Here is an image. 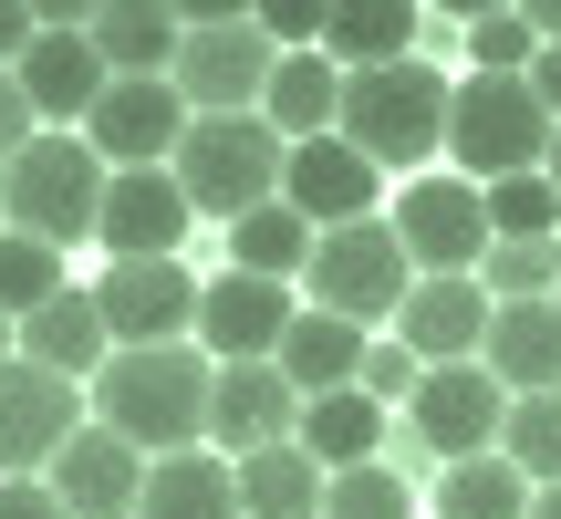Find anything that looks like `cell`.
Here are the masks:
<instances>
[{
    "label": "cell",
    "mask_w": 561,
    "mask_h": 519,
    "mask_svg": "<svg viewBox=\"0 0 561 519\" xmlns=\"http://www.w3.org/2000/svg\"><path fill=\"white\" fill-rule=\"evenodd\" d=\"M261 115L280 125V146L343 136V62H333V53H280V73H271V104H261Z\"/></svg>",
    "instance_id": "obj_26"
},
{
    "label": "cell",
    "mask_w": 561,
    "mask_h": 519,
    "mask_svg": "<svg viewBox=\"0 0 561 519\" xmlns=\"http://www.w3.org/2000/svg\"><path fill=\"white\" fill-rule=\"evenodd\" d=\"M416 384H426V364L405 354V343H375V354H364V395L375 405H416Z\"/></svg>",
    "instance_id": "obj_38"
},
{
    "label": "cell",
    "mask_w": 561,
    "mask_h": 519,
    "mask_svg": "<svg viewBox=\"0 0 561 519\" xmlns=\"http://www.w3.org/2000/svg\"><path fill=\"white\" fill-rule=\"evenodd\" d=\"M405 291H416V260H405L396 219H354V229H322L312 270H301V301L343 322H396Z\"/></svg>",
    "instance_id": "obj_7"
},
{
    "label": "cell",
    "mask_w": 561,
    "mask_h": 519,
    "mask_svg": "<svg viewBox=\"0 0 561 519\" xmlns=\"http://www.w3.org/2000/svg\"><path fill=\"white\" fill-rule=\"evenodd\" d=\"M187 53H178V94L187 115H261L271 73H280V42L261 32V11H229V0H187Z\"/></svg>",
    "instance_id": "obj_6"
},
{
    "label": "cell",
    "mask_w": 561,
    "mask_h": 519,
    "mask_svg": "<svg viewBox=\"0 0 561 519\" xmlns=\"http://www.w3.org/2000/svg\"><path fill=\"white\" fill-rule=\"evenodd\" d=\"M104 187H115V166H104L83 136H32L11 166H0V219H11L21 240L73 250V240H94Z\"/></svg>",
    "instance_id": "obj_5"
},
{
    "label": "cell",
    "mask_w": 561,
    "mask_h": 519,
    "mask_svg": "<svg viewBox=\"0 0 561 519\" xmlns=\"http://www.w3.org/2000/svg\"><path fill=\"white\" fill-rule=\"evenodd\" d=\"M385 166L375 157H354L343 136H312V146H291V166H280V208H301L312 229H354V219H385Z\"/></svg>",
    "instance_id": "obj_17"
},
{
    "label": "cell",
    "mask_w": 561,
    "mask_h": 519,
    "mask_svg": "<svg viewBox=\"0 0 561 519\" xmlns=\"http://www.w3.org/2000/svg\"><path fill=\"white\" fill-rule=\"evenodd\" d=\"M479 364L510 384V395H561V301H500Z\"/></svg>",
    "instance_id": "obj_23"
},
{
    "label": "cell",
    "mask_w": 561,
    "mask_h": 519,
    "mask_svg": "<svg viewBox=\"0 0 561 519\" xmlns=\"http://www.w3.org/2000/svg\"><path fill=\"white\" fill-rule=\"evenodd\" d=\"M208 395H219V364L198 343H157V354H115L94 374V426H115L146 468L208 447Z\"/></svg>",
    "instance_id": "obj_1"
},
{
    "label": "cell",
    "mask_w": 561,
    "mask_h": 519,
    "mask_svg": "<svg viewBox=\"0 0 561 519\" xmlns=\"http://www.w3.org/2000/svg\"><path fill=\"white\" fill-rule=\"evenodd\" d=\"M416 32H426L416 0H333L322 53H333L343 73H385V62H416Z\"/></svg>",
    "instance_id": "obj_24"
},
{
    "label": "cell",
    "mask_w": 561,
    "mask_h": 519,
    "mask_svg": "<svg viewBox=\"0 0 561 519\" xmlns=\"http://www.w3.org/2000/svg\"><path fill=\"white\" fill-rule=\"evenodd\" d=\"M322 519H416V488L396 478V468H343L333 478V499H322Z\"/></svg>",
    "instance_id": "obj_36"
},
{
    "label": "cell",
    "mask_w": 561,
    "mask_h": 519,
    "mask_svg": "<svg viewBox=\"0 0 561 519\" xmlns=\"http://www.w3.org/2000/svg\"><path fill=\"white\" fill-rule=\"evenodd\" d=\"M530 519H561V488H541V499H530Z\"/></svg>",
    "instance_id": "obj_45"
},
{
    "label": "cell",
    "mask_w": 561,
    "mask_h": 519,
    "mask_svg": "<svg viewBox=\"0 0 561 519\" xmlns=\"http://www.w3.org/2000/svg\"><path fill=\"white\" fill-rule=\"evenodd\" d=\"M291 322H301V291H291V280L219 270V280H208V301H198V354L208 364H271Z\"/></svg>",
    "instance_id": "obj_13"
},
{
    "label": "cell",
    "mask_w": 561,
    "mask_h": 519,
    "mask_svg": "<svg viewBox=\"0 0 561 519\" xmlns=\"http://www.w3.org/2000/svg\"><path fill=\"white\" fill-rule=\"evenodd\" d=\"M301 458H312L322 478H343V468H375V458H385V405L364 395V384L312 395V405H301Z\"/></svg>",
    "instance_id": "obj_25"
},
{
    "label": "cell",
    "mask_w": 561,
    "mask_h": 519,
    "mask_svg": "<svg viewBox=\"0 0 561 519\" xmlns=\"http://www.w3.org/2000/svg\"><path fill=\"white\" fill-rule=\"evenodd\" d=\"M136 519H240V468L219 447H187V458L146 468V509Z\"/></svg>",
    "instance_id": "obj_27"
},
{
    "label": "cell",
    "mask_w": 561,
    "mask_h": 519,
    "mask_svg": "<svg viewBox=\"0 0 561 519\" xmlns=\"http://www.w3.org/2000/svg\"><path fill=\"white\" fill-rule=\"evenodd\" d=\"M405 426L437 447V468L489 458V447H500V426H510V384L489 374V364H437V374L416 384V405H405Z\"/></svg>",
    "instance_id": "obj_11"
},
{
    "label": "cell",
    "mask_w": 561,
    "mask_h": 519,
    "mask_svg": "<svg viewBox=\"0 0 561 519\" xmlns=\"http://www.w3.org/2000/svg\"><path fill=\"white\" fill-rule=\"evenodd\" d=\"M447 104H458V73L437 62H385V73H343V146L375 166H426L447 157Z\"/></svg>",
    "instance_id": "obj_2"
},
{
    "label": "cell",
    "mask_w": 561,
    "mask_h": 519,
    "mask_svg": "<svg viewBox=\"0 0 561 519\" xmlns=\"http://www.w3.org/2000/svg\"><path fill=\"white\" fill-rule=\"evenodd\" d=\"M530 94H541V115L561 125V42H541V62H530Z\"/></svg>",
    "instance_id": "obj_42"
},
{
    "label": "cell",
    "mask_w": 561,
    "mask_h": 519,
    "mask_svg": "<svg viewBox=\"0 0 561 519\" xmlns=\"http://www.w3.org/2000/svg\"><path fill=\"white\" fill-rule=\"evenodd\" d=\"M11 354H21V322H11V312H0V364H11Z\"/></svg>",
    "instance_id": "obj_44"
},
{
    "label": "cell",
    "mask_w": 561,
    "mask_h": 519,
    "mask_svg": "<svg viewBox=\"0 0 561 519\" xmlns=\"http://www.w3.org/2000/svg\"><path fill=\"white\" fill-rule=\"evenodd\" d=\"M500 458L520 468L530 488H561V395H510V426H500Z\"/></svg>",
    "instance_id": "obj_31"
},
{
    "label": "cell",
    "mask_w": 561,
    "mask_h": 519,
    "mask_svg": "<svg viewBox=\"0 0 561 519\" xmlns=\"http://www.w3.org/2000/svg\"><path fill=\"white\" fill-rule=\"evenodd\" d=\"M541 177H551V187H561V125H551V166H541Z\"/></svg>",
    "instance_id": "obj_46"
},
{
    "label": "cell",
    "mask_w": 561,
    "mask_h": 519,
    "mask_svg": "<svg viewBox=\"0 0 561 519\" xmlns=\"http://www.w3.org/2000/svg\"><path fill=\"white\" fill-rule=\"evenodd\" d=\"M198 301L208 280L187 260H115L94 280V312L115 333V354H157V343H198Z\"/></svg>",
    "instance_id": "obj_8"
},
{
    "label": "cell",
    "mask_w": 561,
    "mask_h": 519,
    "mask_svg": "<svg viewBox=\"0 0 561 519\" xmlns=\"http://www.w3.org/2000/svg\"><path fill=\"white\" fill-rule=\"evenodd\" d=\"M42 42V11H21V0H0V73H21V53Z\"/></svg>",
    "instance_id": "obj_41"
},
{
    "label": "cell",
    "mask_w": 561,
    "mask_h": 519,
    "mask_svg": "<svg viewBox=\"0 0 561 519\" xmlns=\"http://www.w3.org/2000/svg\"><path fill=\"white\" fill-rule=\"evenodd\" d=\"M447 157H458L468 187L541 177V166H551V115H541V94H530V73H458V104H447Z\"/></svg>",
    "instance_id": "obj_3"
},
{
    "label": "cell",
    "mask_w": 561,
    "mask_h": 519,
    "mask_svg": "<svg viewBox=\"0 0 561 519\" xmlns=\"http://www.w3.org/2000/svg\"><path fill=\"white\" fill-rule=\"evenodd\" d=\"M0 229H11V219H0Z\"/></svg>",
    "instance_id": "obj_47"
},
{
    "label": "cell",
    "mask_w": 561,
    "mask_h": 519,
    "mask_svg": "<svg viewBox=\"0 0 561 519\" xmlns=\"http://www.w3.org/2000/svg\"><path fill=\"white\" fill-rule=\"evenodd\" d=\"M42 136V115H32V94H21V73H0V166L21 157V146Z\"/></svg>",
    "instance_id": "obj_39"
},
{
    "label": "cell",
    "mask_w": 561,
    "mask_h": 519,
    "mask_svg": "<svg viewBox=\"0 0 561 519\" xmlns=\"http://www.w3.org/2000/svg\"><path fill=\"white\" fill-rule=\"evenodd\" d=\"M489 301H561V240H489Z\"/></svg>",
    "instance_id": "obj_33"
},
{
    "label": "cell",
    "mask_w": 561,
    "mask_h": 519,
    "mask_svg": "<svg viewBox=\"0 0 561 519\" xmlns=\"http://www.w3.org/2000/svg\"><path fill=\"white\" fill-rule=\"evenodd\" d=\"M261 32L280 42V53H322V32H333V0H271Z\"/></svg>",
    "instance_id": "obj_37"
},
{
    "label": "cell",
    "mask_w": 561,
    "mask_h": 519,
    "mask_svg": "<svg viewBox=\"0 0 561 519\" xmlns=\"http://www.w3.org/2000/svg\"><path fill=\"white\" fill-rule=\"evenodd\" d=\"M83 384L42 374V364H0V478H53V458L83 437Z\"/></svg>",
    "instance_id": "obj_10"
},
{
    "label": "cell",
    "mask_w": 561,
    "mask_h": 519,
    "mask_svg": "<svg viewBox=\"0 0 561 519\" xmlns=\"http://www.w3.org/2000/svg\"><path fill=\"white\" fill-rule=\"evenodd\" d=\"M53 499L73 519H136L146 509V458L115 437V426H83V437L53 458Z\"/></svg>",
    "instance_id": "obj_19"
},
{
    "label": "cell",
    "mask_w": 561,
    "mask_h": 519,
    "mask_svg": "<svg viewBox=\"0 0 561 519\" xmlns=\"http://www.w3.org/2000/svg\"><path fill=\"white\" fill-rule=\"evenodd\" d=\"M530 499H541V488H530L500 447H489V458L437 468V519H530Z\"/></svg>",
    "instance_id": "obj_30"
},
{
    "label": "cell",
    "mask_w": 561,
    "mask_h": 519,
    "mask_svg": "<svg viewBox=\"0 0 561 519\" xmlns=\"http://www.w3.org/2000/svg\"><path fill=\"white\" fill-rule=\"evenodd\" d=\"M322 499H333V478L301 458V437L240 458V519H322Z\"/></svg>",
    "instance_id": "obj_28"
},
{
    "label": "cell",
    "mask_w": 561,
    "mask_h": 519,
    "mask_svg": "<svg viewBox=\"0 0 561 519\" xmlns=\"http://www.w3.org/2000/svg\"><path fill=\"white\" fill-rule=\"evenodd\" d=\"M187 229H198V208H187L178 166H125V177L104 187L94 240L115 250V260H178V250H187Z\"/></svg>",
    "instance_id": "obj_15"
},
{
    "label": "cell",
    "mask_w": 561,
    "mask_h": 519,
    "mask_svg": "<svg viewBox=\"0 0 561 519\" xmlns=\"http://www.w3.org/2000/svg\"><path fill=\"white\" fill-rule=\"evenodd\" d=\"M530 32H541V42H561V0H530Z\"/></svg>",
    "instance_id": "obj_43"
},
{
    "label": "cell",
    "mask_w": 561,
    "mask_h": 519,
    "mask_svg": "<svg viewBox=\"0 0 561 519\" xmlns=\"http://www.w3.org/2000/svg\"><path fill=\"white\" fill-rule=\"evenodd\" d=\"M280 166H291V146H280L271 115H198V125H187V146H178L187 208L219 219V229H240L250 208L280 198Z\"/></svg>",
    "instance_id": "obj_4"
},
{
    "label": "cell",
    "mask_w": 561,
    "mask_h": 519,
    "mask_svg": "<svg viewBox=\"0 0 561 519\" xmlns=\"http://www.w3.org/2000/svg\"><path fill=\"white\" fill-rule=\"evenodd\" d=\"M396 240H405V260H416V280H479L489 198L468 177H405L396 187Z\"/></svg>",
    "instance_id": "obj_9"
},
{
    "label": "cell",
    "mask_w": 561,
    "mask_h": 519,
    "mask_svg": "<svg viewBox=\"0 0 561 519\" xmlns=\"http://www.w3.org/2000/svg\"><path fill=\"white\" fill-rule=\"evenodd\" d=\"M364 354H375V333L364 322H343V312H312L301 301V322L280 333V374H291V395L312 405V395H343V384H364Z\"/></svg>",
    "instance_id": "obj_21"
},
{
    "label": "cell",
    "mask_w": 561,
    "mask_h": 519,
    "mask_svg": "<svg viewBox=\"0 0 561 519\" xmlns=\"http://www.w3.org/2000/svg\"><path fill=\"white\" fill-rule=\"evenodd\" d=\"M301 437V395L280 364H219V395H208V447L229 468L261 458V447H291Z\"/></svg>",
    "instance_id": "obj_16"
},
{
    "label": "cell",
    "mask_w": 561,
    "mask_h": 519,
    "mask_svg": "<svg viewBox=\"0 0 561 519\" xmlns=\"http://www.w3.org/2000/svg\"><path fill=\"white\" fill-rule=\"evenodd\" d=\"M21 94H32L42 136H83V125H94V104L115 94V73H104V53H94V32H83V21H42V42L21 53Z\"/></svg>",
    "instance_id": "obj_12"
},
{
    "label": "cell",
    "mask_w": 561,
    "mask_h": 519,
    "mask_svg": "<svg viewBox=\"0 0 561 519\" xmlns=\"http://www.w3.org/2000/svg\"><path fill=\"white\" fill-rule=\"evenodd\" d=\"M73 280H62V250L53 240H21V229H0V312L32 322L42 301H62Z\"/></svg>",
    "instance_id": "obj_32"
},
{
    "label": "cell",
    "mask_w": 561,
    "mask_h": 519,
    "mask_svg": "<svg viewBox=\"0 0 561 519\" xmlns=\"http://www.w3.org/2000/svg\"><path fill=\"white\" fill-rule=\"evenodd\" d=\"M312 240H322V229L312 219H301V208H250V219L240 229H229V270H250V280H291V291H301V270H312Z\"/></svg>",
    "instance_id": "obj_29"
},
{
    "label": "cell",
    "mask_w": 561,
    "mask_h": 519,
    "mask_svg": "<svg viewBox=\"0 0 561 519\" xmlns=\"http://www.w3.org/2000/svg\"><path fill=\"white\" fill-rule=\"evenodd\" d=\"M21 364H42V374H62V384H94L104 364H115V333H104L94 291H62V301H42V312L21 322Z\"/></svg>",
    "instance_id": "obj_22"
},
{
    "label": "cell",
    "mask_w": 561,
    "mask_h": 519,
    "mask_svg": "<svg viewBox=\"0 0 561 519\" xmlns=\"http://www.w3.org/2000/svg\"><path fill=\"white\" fill-rule=\"evenodd\" d=\"M489 322H500L489 280H416L405 312H396V343L437 374V364H479V354H489Z\"/></svg>",
    "instance_id": "obj_18"
},
{
    "label": "cell",
    "mask_w": 561,
    "mask_h": 519,
    "mask_svg": "<svg viewBox=\"0 0 561 519\" xmlns=\"http://www.w3.org/2000/svg\"><path fill=\"white\" fill-rule=\"evenodd\" d=\"M489 198V240H561V187L551 177H500Z\"/></svg>",
    "instance_id": "obj_34"
},
{
    "label": "cell",
    "mask_w": 561,
    "mask_h": 519,
    "mask_svg": "<svg viewBox=\"0 0 561 519\" xmlns=\"http://www.w3.org/2000/svg\"><path fill=\"white\" fill-rule=\"evenodd\" d=\"M187 94L178 83H115V94L94 104V125H83V146H94L104 166H178V146H187Z\"/></svg>",
    "instance_id": "obj_14"
},
{
    "label": "cell",
    "mask_w": 561,
    "mask_h": 519,
    "mask_svg": "<svg viewBox=\"0 0 561 519\" xmlns=\"http://www.w3.org/2000/svg\"><path fill=\"white\" fill-rule=\"evenodd\" d=\"M530 62H541L530 11H468V73H530Z\"/></svg>",
    "instance_id": "obj_35"
},
{
    "label": "cell",
    "mask_w": 561,
    "mask_h": 519,
    "mask_svg": "<svg viewBox=\"0 0 561 519\" xmlns=\"http://www.w3.org/2000/svg\"><path fill=\"white\" fill-rule=\"evenodd\" d=\"M83 32H94L104 73L115 83H167L187 53V21L167 11V0H104V11H83Z\"/></svg>",
    "instance_id": "obj_20"
},
{
    "label": "cell",
    "mask_w": 561,
    "mask_h": 519,
    "mask_svg": "<svg viewBox=\"0 0 561 519\" xmlns=\"http://www.w3.org/2000/svg\"><path fill=\"white\" fill-rule=\"evenodd\" d=\"M0 519H73L53 499V478H0Z\"/></svg>",
    "instance_id": "obj_40"
}]
</instances>
